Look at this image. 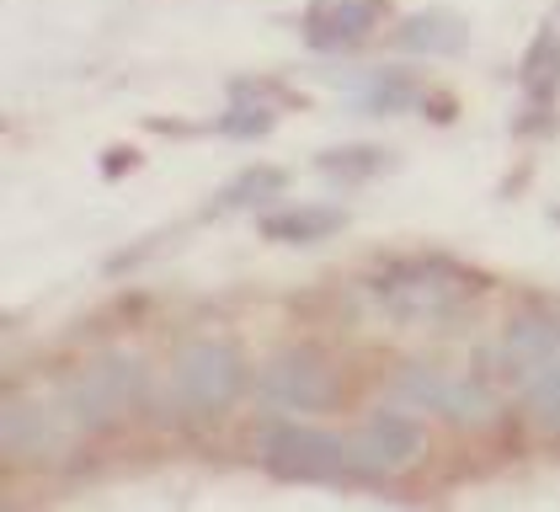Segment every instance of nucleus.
I'll use <instances>...</instances> for the list:
<instances>
[{"label": "nucleus", "instance_id": "obj_3", "mask_svg": "<svg viewBox=\"0 0 560 512\" xmlns=\"http://www.w3.org/2000/svg\"><path fill=\"white\" fill-rule=\"evenodd\" d=\"M261 400L283 411H326L337 406V374L315 352H278L261 369Z\"/></svg>", "mask_w": 560, "mask_h": 512}, {"label": "nucleus", "instance_id": "obj_13", "mask_svg": "<svg viewBox=\"0 0 560 512\" xmlns=\"http://www.w3.org/2000/svg\"><path fill=\"white\" fill-rule=\"evenodd\" d=\"M48 443V422L44 411L33 406V400H5V417H0V449L11 454V459H22V454H38Z\"/></svg>", "mask_w": 560, "mask_h": 512}, {"label": "nucleus", "instance_id": "obj_11", "mask_svg": "<svg viewBox=\"0 0 560 512\" xmlns=\"http://www.w3.org/2000/svg\"><path fill=\"white\" fill-rule=\"evenodd\" d=\"M422 102V81L406 75V70H374L369 81L358 85V107L374 113V118H389V113H406Z\"/></svg>", "mask_w": 560, "mask_h": 512}, {"label": "nucleus", "instance_id": "obj_5", "mask_svg": "<svg viewBox=\"0 0 560 512\" xmlns=\"http://www.w3.org/2000/svg\"><path fill=\"white\" fill-rule=\"evenodd\" d=\"M380 11H385V0H310L300 33L315 54H347L374 33Z\"/></svg>", "mask_w": 560, "mask_h": 512}, {"label": "nucleus", "instance_id": "obj_14", "mask_svg": "<svg viewBox=\"0 0 560 512\" xmlns=\"http://www.w3.org/2000/svg\"><path fill=\"white\" fill-rule=\"evenodd\" d=\"M448 395H454V380L448 374H438V369H422V363H411V369H400L395 374V400L400 406H417V411H448Z\"/></svg>", "mask_w": 560, "mask_h": 512}, {"label": "nucleus", "instance_id": "obj_19", "mask_svg": "<svg viewBox=\"0 0 560 512\" xmlns=\"http://www.w3.org/2000/svg\"><path fill=\"white\" fill-rule=\"evenodd\" d=\"M448 422H486L491 417V395L470 380H454V395H448Z\"/></svg>", "mask_w": 560, "mask_h": 512}, {"label": "nucleus", "instance_id": "obj_7", "mask_svg": "<svg viewBox=\"0 0 560 512\" xmlns=\"http://www.w3.org/2000/svg\"><path fill=\"white\" fill-rule=\"evenodd\" d=\"M422 443H428V432L417 417H406V411H380V417H369L363 432H358V459L369 469H406L417 454H422Z\"/></svg>", "mask_w": 560, "mask_h": 512}, {"label": "nucleus", "instance_id": "obj_2", "mask_svg": "<svg viewBox=\"0 0 560 512\" xmlns=\"http://www.w3.org/2000/svg\"><path fill=\"white\" fill-rule=\"evenodd\" d=\"M257 459H261V469L278 475V480H310V486H326V480H342L347 443L337 438V432H326V427L272 422V427H261Z\"/></svg>", "mask_w": 560, "mask_h": 512}, {"label": "nucleus", "instance_id": "obj_16", "mask_svg": "<svg viewBox=\"0 0 560 512\" xmlns=\"http://www.w3.org/2000/svg\"><path fill=\"white\" fill-rule=\"evenodd\" d=\"M320 171H331V182L342 176V182H369V176H380L389 166L385 150H374V144H342V150H320Z\"/></svg>", "mask_w": 560, "mask_h": 512}, {"label": "nucleus", "instance_id": "obj_1", "mask_svg": "<svg viewBox=\"0 0 560 512\" xmlns=\"http://www.w3.org/2000/svg\"><path fill=\"white\" fill-rule=\"evenodd\" d=\"M176 400L198 417H224L252 389V369L235 341H187L176 358Z\"/></svg>", "mask_w": 560, "mask_h": 512}, {"label": "nucleus", "instance_id": "obj_12", "mask_svg": "<svg viewBox=\"0 0 560 512\" xmlns=\"http://www.w3.org/2000/svg\"><path fill=\"white\" fill-rule=\"evenodd\" d=\"M517 81L528 91V102H550L560 91V33H539V38L528 43V54H523V65H517Z\"/></svg>", "mask_w": 560, "mask_h": 512}, {"label": "nucleus", "instance_id": "obj_4", "mask_svg": "<svg viewBox=\"0 0 560 512\" xmlns=\"http://www.w3.org/2000/svg\"><path fill=\"white\" fill-rule=\"evenodd\" d=\"M374 294L389 315L422 321V315H438L448 304L454 272H443L438 261H389L385 272H374Z\"/></svg>", "mask_w": 560, "mask_h": 512}, {"label": "nucleus", "instance_id": "obj_10", "mask_svg": "<svg viewBox=\"0 0 560 512\" xmlns=\"http://www.w3.org/2000/svg\"><path fill=\"white\" fill-rule=\"evenodd\" d=\"M465 43H470L465 16H454L443 5H428V11H417V16H406L395 27V48L400 54H438V59H448V54H465Z\"/></svg>", "mask_w": 560, "mask_h": 512}, {"label": "nucleus", "instance_id": "obj_8", "mask_svg": "<svg viewBox=\"0 0 560 512\" xmlns=\"http://www.w3.org/2000/svg\"><path fill=\"white\" fill-rule=\"evenodd\" d=\"M133 400V363L129 358H102V363H91L81 384H75V417L91 427L113 422L124 406Z\"/></svg>", "mask_w": 560, "mask_h": 512}, {"label": "nucleus", "instance_id": "obj_6", "mask_svg": "<svg viewBox=\"0 0 560 512\" xmlns=\"http://www.w3.org/2000/svg\"><path fill=\"white\" fill-rule=\"evenodd\" d=\"M560 363V321L545 310H523L502 331V369H513L517 380H534Z\"/></svg>", "mask_w": 560, "mask_h": 512}, {"label": "nucleus", "instance_id": "obj_9", "mask_svg": "<svg viewBox=\"0 0 560 512\" xmlns=\"http://www.w3.org/2000/svg\"><path fill=\"white\" fill-rule=\"evenodd\" d=\"M347 224V213L337 203H294V209H261L257 230L278 246H310V241H326Z\"/></svg>", "mask_w": 560, "mask_h": 512}, {"label": "nucleus", "instance_id": "obj_15", "mask_svg": "<svg viewBox=\"0 0 560 512\" xmlns=\"http://www.w3.org/2000/svg\"><path fill=\"white\" fill-rule=\"evenodd\" d=\"M283 187H289V171L283 166H252L219 193V209H261V203H272Z\"/></svg>", "mask_w": 560, "mask_h": 512}, {"label": "nucleus", "instance_id": "obj_17", "mask_svg": "<svg viewBox=\"0 0 560 512\" xmlns=\"http://www.w3.org/2000/svg\"><path fill=\"white\" fill-rule=\"evenodd\" d=\"M272 124H278V113H272V107H252L246 96H235V107L214 124V133H224V139H267Z\"/></svg>", "mask_w": 560, "mask_h": 512}, {"label": "nucleus", "instance_id": "obj_18", "mask_svg": "<svg viewBox=\"0 0 560 512\" xmlns=\"http://www.w3.org/2000/svg\"><path fill=\"white\" fill-rule=\"evenodd\" d=\"M523 395H528V406H534V417H539V422L560 427V363L556 369H545V374H534Z\"/></svg>", "mask_w": 560, "mask_h": 512}]
</instances>
